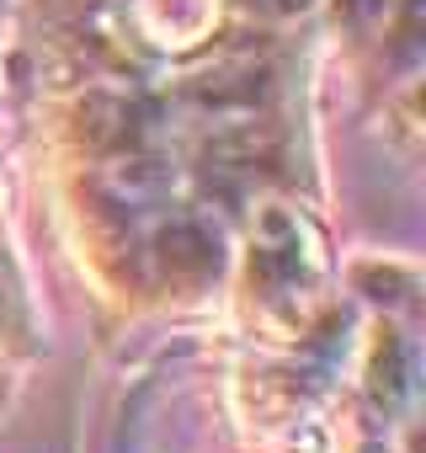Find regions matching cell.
Returning a JSON list of instances; mask_svg holds the SVG:
<instances>
[{
  "mask_svg": "<svg viewBox=\"0 0 426 453\" xmlns=\"http://www.w3.org/2000/svg\"><path fill=\"white\" fill-rule=\"evenodd\" d=\"M155 251H160V267L171 278H202V273L219 267V235L192 213H176L171 224H160Z\"/></svg>",
  "mask_w": 426,
  "mask_h": 453,
  "instance_id": "3",
  "label": "cell"
},
{
  "mask_svg": "<svg viewBox=\"0 0 426 453\" xmlns=\"http://www.w3.org/2000/svg\"><path fill=\"white\" fill-rule=\"evenodd\" d=\"M315 273H320V257L309 251V230L293 213L267 208L262 224H256V278H262L267 299L272 304L304 299L309 283H315Z\"/></svg>",
  "mask_w": 426,
  "mask_h": 453,
  "instance_id": "1",
  "label": "cell"
},
{
  "mask_svg": "<svg viewBox=\"0 0 426 453\" xmlns=\"http://www.w3.org/2000/svg\"><path fill=\"white\" fill-rule=\"evenodd\" d=\"M352 6H357L362 17H384V12H389V0H352Z\"/></svg>",
  "mask_w": 426,
  "mask_h": 453,
  "instance_id": "5",
  "label": "cell"
},
{
  "mask_svg": "<svg viewBox=\"0 0 426 453\" xmlns=\"http://www.w3.org/2000/svg\"><path fill=\"white\" fill-rule=\"evenodd\" d=\"M262 6H267L272 17H309L320 0H262Z\"/></svg>",
  "mask_w": 426,
  "mask_h": 453,
  "instance_id": "4",
  "label": "cell"
},
{
  "mask_svg": "<svg viewBox=\"0 0 426 453\" xmlns=\"http://www.w3.org/2000/svg\"><path fill=\"white\" fill-rule=\"evenodd\" d=\"M107 203L112 208H123V213H155V208H165L171 203V192H176V171H171V160H160V155H123V160H112L107 165Z\"/></svg>",
  "mask_w": 426,
  "mask_h": 453,
  "instance_id": "2",
  "label": "cell"
}]
</instances>
